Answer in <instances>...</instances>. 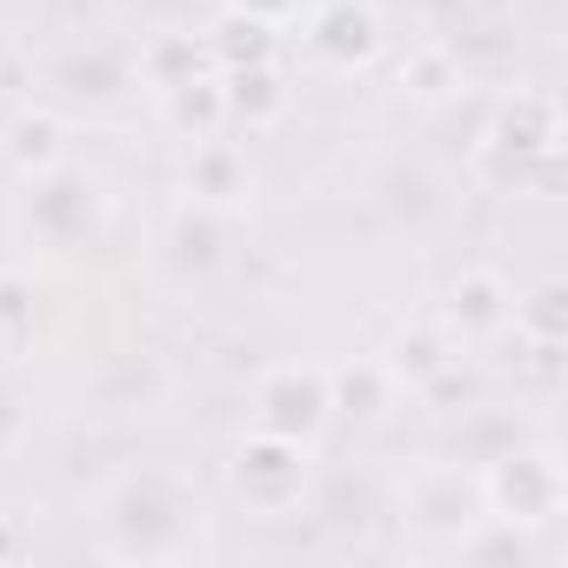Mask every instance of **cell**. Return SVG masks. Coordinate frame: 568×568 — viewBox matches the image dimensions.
I'll use <instances>...</instances> for the list:
<instances>
[{
	"mask_svg": "<svg viewBox=\"0 0 568 568\" xmlns=\"http://www.w3.org/2000/svg\"><path fill=\"white\" fill-rule=\"evenodd\" d=\"M8 435H14V402L0 395V442H8Z\"/></svg>",
	"mask_w": 568,
	"mask_h": 568,
	"instance_id": "484cf974",
	"label": "cell"
},
{
	"mask_svg": "<svg viewBox=\"0 0 568 568\" xmlns=\"http://www.w3.org/2000/svg\"><path fill=\"white\" fill-rule=\"evenodd\" d=\"M161 395H168V375H161L154 355H121V362H108V375L94 382V402H101L108 415H141V408H154Z\"/></svg>",
	"mask_w": 568,
	"mask_h": 568,
	"instance_id": "d6986e66",
	"label": "cell"
},
{
	"mask_svg": "<svg viewBox=\"0 0 568 568\" xmlns=\"http://www.w3.org/2000/svg\"><path fill=\"white\" fill-rule=\"evenodd\" d=\"M382 368H388L402 388H428L442 368H455V342H448V328H442V322H408V328L388 342Z\"/></svg>",
	"mask_w": 568,
	"mask_h": 568,
	"instance_id": "e0dca14e",
	"label": "cell"
},
{
	"mask_svg": "<svg viewBox=\"0 0 568 568\" xmlns=\"http://www.w3.org/2000/svg\"><path fill=\"white\" fill-rule=\"evenodd\" d=\"M508 328H515L521 348H561L568 342V288H561V281H541V288L515 295Z\"/></svg>",
	"mask_w": 568,
	"mask_h": 568,
	"instance_id": "44dd1931",
	"label": "cell"
},
{
	"mask_svg": "<svg viewBox=\"0 0 568 568\" xmlns=\"http://www.w3.org/2000/svg\"><path fill=\"white\" fill-rule=\"evenodd\" d=\"M108 214H114V201H108L101 174H88L74 161L21 181V201H14V227L41 254H88V247H101Z\"/></svg>",
	"mask_w": 568,
	"mask_h": 568,
	"instance_id": "3957f363",
	"label": "cell"
},
{
	"mask_svg": "<svg viewBox=\"0 0 568 568\" xmlns=\"http://www.w3.org/2000/svg\"><path fill=\"white\" fill-rule=\"evenodd\" d=\"M402 81H408L415 94H448V88H455L448 48H415V61H402Z\"/></svg>",
	"mask_w": 568,
	"mask_h": 568,
	"instance_id": "603a6c76",
	"label": "cell"
},
{
	"mask_svg": "<svg viewBox=\"0 0 568 568\" xmlns=\"http://www.w3.org/2000/svg\"><path fill=\"white\" fill-rule=\"evenodd\" d=\"M402 508H408V528H422V535L442 541V548H455V541L488 515L481 475H468V468H455V462H422V468L408 475V488H402Z\"/></svg>",
	"mask_w": 568,
	"mask_h": 568,
	"instance_id": "ba28073f",
	"label": "cell"
},
{
	"mask_svg": "<svg viewBox=\"0 0 568 568\" xmlns=\"http://www.w3.org/2000/svg\"><path fill=\"white\" fill-rule=\"evenodd\" d=\"M221 101H227V128H241V134H267L281 114H288V88H281L274 61L267 68H227Z\"/></svg>",
	"mask_w": 568,
	"mask_h": 568,
	"instance_id": "5bb4252c",
	"label": "cell"
},
{
	"mask_svg": "<svg viewBox=\"0 0 568 568\" xmlns=\"http://www.w3.org/2000/svg\"><path fill=\"white\" fill-rule=\"evenodd\" d=\"M261 174H254V154L227 134H207V141H187V161H181V201L187 207H207V214H241L254 201Z\"/></svg>",
	"mask_w": 568,
	"mask_h": 568,
	"instance_id": "9c48e42d",
	"label": "cell"
},
{
	"mask_svg": "<svg viewBox=\"0 0 568 568\" xmlns=\"http://www.w3.org/2000/svg\"><path fill=\"white\" fill-rule=\"evenodd\" d=\"M161 108V128L181 134V141H207V134H227V101H221V74H194L168 94H154Z\"/></svg>",
	"mask_w": 568,
	"mask_h": 568,
	"instance_id": "9a60e30c",
	"label": "cell"
},
{
	"mask_svg": "<svg viewBox=\"0 0 568 568\" xmlns=\"http://www.w3.org/2000/svg\"><path fill=\"white\" fill-rule=\"evenodd\" d=\"M201 41H207L214 74H227V68H267V61L281 54V28L261 21V14H241V8H221Z\"/></svg>",
	"mask_w": 568,
	"mask_h": 568,
	"instance_id": "4fadbf2b",
	"label": "cell"
},
{
	"mask_svg": "<svg viewBox=\"0 0 568 568\" xmlns=\"http://www.w3.org/2000/svg\"><path fill=\"white\" fill-rule=\"evenodd\" d=\"M227 8H241V14H261V21H274V28H288V21L302 14V0H227Z\"/></svg>",
	"mask_w": 568,
	"mask_h": 568,
	"instance_id": "cb8c5ba5",
	"label": "cell"
},
{
	"mask_svg": "<svg viewBox=\"0 0 568 568\" xmlns=\"http://www.w3.org/2000/svg\"><path fill=\"white\" fill-rule=\"evenodd\" d=\"M221 481H227V495H234L241 515H254V521H288L308 501V488H315V448L308 442H288V435L247 428L227 448Z\"/></svg>",
	"mask_w": 568,
	"mask_h": 568,
	"instance_id": "277c9868",
	"label": "cell"
},
{
	"mask_svg": "<svg viewBox=\"0 0 568 568\" xmlns=\"http://www.w3.org/2000/svg\"><path fill=\"white\" fill-rule=\"evenodd\" d=\"M395 395H402V382H395L382 362L328 368V402H335V415H355V422H382Z\"/></svg>",
	"mask_w": 568,
	"mask_h": 568,
	"instance_id": "ffe728a7",
	"label": "cell"
},
{
	"mask_svg": "<svg viewBox=\"0 0 568 568\" xmlns=\"http://www.w3.org/2000/svg\"><path fill=\"white\" fill-rule=\"evenodd\" d=\"M302 48L328 74H368L388 54V21L375 0H322L302 21Z\"/></svg>",
	"mask_w": 568,
	"mask_h": 568,
	"instance_id": "8992f818",
	"label": "cell"
},
{
	"mask_svg": "<svg viewBox=\"0 0 568 568\" xmlns=\"http://www.w3.org/2000/svg\"><path fill=\"white\" fill-rule=\"evenodd\" d=\"M14 555H21V535H14L8 521H0V561H14Z\"/></svg>",
	"mask_w": 568,
	"mask_h": 568,
	"instance_id": "d4e9b609",
	"label": "cell"
},
{
	"mask_svg": "<svg viewBox=\"0 0 568 568\" xmlns=\"http://www.w3.org/2000/svg\"><path fill=\"white\" fill-rule=\"evenodd\" d=\"M0 161H8L14 181H34L48 168L68 161V121L48 101H21L8 121H0Z\"/></svg>",
	"mask_w": 568,
	"mask_h": 568,
	"instance_id": "7c38bea8",
	"label": "cell"
},
{
	"mask_svg": "<svg viewBox=\"0 0 568 568\" xmlns=\"http://www.w3.org/2000/svg\"><path fill=\"white\" fill-rule=\"evenodd\" d=\"M227 254V214H207V207H181L174 227H168V261L181 274H214Z\"/></svg>",
	"mask_w": 568,
	"mask_h": 568,
	"instance_id": "ac0fdd59",
	"label": "cell"
},
{
	"mask_svg": "<svg viewBox=\"0 0 568 568\" xmlns=\"http://www.w3.org/2000/svg\"><path fill=\"white\" fill-rule=\"evenodd\" d=\"M194 74H214L201 34H154V41H141V54H134V88H148V94H168V88H181V81H194Z\"/></svg>",
	"mask_w": 568,
	"mask_h": 568,
	"instance_id": "2e32d148",
	"label": "cell"
},
{
	"mask_svg": "<svg viewBox=\"0 0 568 568\" xmlns=\"http://www.w3.org/2000/svg\"><path fill=\"white\" fill-rule=\"evenodd\" d=\"M94 548L108 561H187L207 548V501L181 468L134 462L101 488Z\"/></svg>",
	"mask_w": 568,
	"mask_h": 568,
	"instance_id": "6da1fadb",
	"label": "cell"
},
{
	"mask_svg": "<svg viewBox=\"0 0 568 568\" xmlns=\"http://www.w3.org/2000/svg\"><path fill=\"white\" fill-rule=\"evenodd\" d=\"M481 501H488V515H501V521L541 535V528L568 508V468H561V455H555L548 442H535V448H501V455L481 468Z\"/></svg>",
	"mask_w": 568,
	"mask_h": 568,
	"instance_id": "5b68a950",
	"label": "cell"
},
{
	"mask_svg": "<svg viewBox=\"0 0 568 568\" xmlns=\"http://www.w3.org/2000/svg\"><path fill=\"white\" fill-rule=\"evenodd\" d=\"M475 168L481 181L508 187V194H535V201H555V181H561V101L548 88H515L481 141H475Z\"/></svg>",
	"mask_w": 568,
	"mask_h": 568,
	"instance_id": "7a4b0ae2",
	"label": "cell"
},
{
	"mask_svg": "<svg viewBox=\"0 0 568 568\" xmlns=\"http://www.w3.org/2000/svg\"><path fill=\"white\" fill-rule=\"evenodd\" d=\"M28 335H34V295L21 274H0V355L28 348Z\"/></svg>",
	"mask_w": 568,
	"mask_h": 568,
	"instance_id": "7402d4cb",
	"label": "cell"
},
{
	"mask_svg": "<svg viewBox=\"0 0 568 568\" xmlns=\"http://www.w3.org/2000/svg\"><path fill=\"white\" fill-rule=\"evenodd\" d=\"M335 422L328 402V368L315 362H281L254 382V428L261 435H288V442H322V428Z\"/></svg>",
	"mask_w": 568,
	"mask_h": 568,
	"instance_id": "52a82bcc",
	"label": "cell"
},
{
	"mask_svg": "<svg viewBox=\"0 0 568 568\" xmlns=\"http://www.w3.org/2000/svg\"><path fill=\"white\" fill-rule=\"evenodd\" d=\"M41 88L61 94V101H88V108H108L134 88V61L108 54V48H54L41 61Z\"/></svg>",
	"mask_w": 568,
	"mask_h": 568,
	"instance_id": "8fae6325",
	"label": "cell"
},
{
	"mask_svg": "<svg viewBox=\"0 0 568 568\" xmlns=\"http://www.w3.org/2000/svg\"><path fill=\"white\" fill-rule=\"evenodd\" d=\"M508 315H515V288L501 267H462L448 281V302H442V328L455 348H481L495 335H508Z\"/></svg>",
	"mask_w": 568,
	"mask_h": 568,
	"instance_id": "30bf717a",
	"label": "cell"
}]
</instances>
